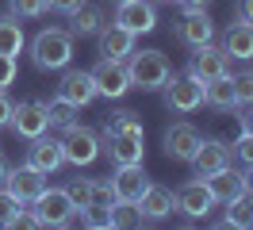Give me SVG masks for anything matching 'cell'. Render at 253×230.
Wrapping results in <instances>:
<instances>
[{
    "label": "cell",
    "mask_w": 253,
    "mask_h": 230,
    "mask_svg": "<svg viewBox=\"0 0 253 230\" xmlns=\"http://www.w3.org/2000/svg\"><path fill=\"white\" fill-rule=\"evenodd\" d=\"M100 150L111 157V165H142L146 157V131L134 111H115L104 123V142Z\"/></svg>",
    "instance_id": "obj_1"
},
{
    "label": "cell",
    "mask_w": 253,
    "mask_h": 230,
    "mask_svg": "<svg viewBox=\"0 0 253 230\" xmlns=\"http://www.w3.org/2000/svg\"><path fill=\"white\" fill-rule=\"evenodd\" d=\"M31 61L35 69H65L73 61V35L65 27H46L31 39Z\"/></svg>",
    "instance_id": "obj_2"
},
{
    "label": "cell",
    "mask_w": 253,
    "mask_h": 230,
    "mask_svg": "<svg viewBox=\"0 0 253 230\" xmlns=\"http://www.w3.org/2000/svg\"><path fill=\"white\" fill-rule=\"evenodd\" d=\"M126 73H130V89L161 92V85L173 73V65L161 50H130L126 54Z\"/></svg>",
    "instance_id": "obj_3"
},
{
    "label": "cell",
    "mask_w": 253,
    "mask_h": 230,
    "mask_svg": "<svg viewBox=\"0 0 253 230\" xmlns=\"http://www.w3.org/2000/svg\"><path fill=\"white\" fill-rule=\"evenodd\" d=\"M161 92H165V107L176 111V115H192L196 107L204 104V85L188 69L184 73H169V81L161 85Z\"/></svg>",
    "instance_id": "obj_4"
},
{
    "label": "cell",
    "mask_w": 253,
    "mask_h": 230,
    "mask_svg": "<svg viewBox=\"0 0 253 230\" xmlns=\"http://www.w3.org/2000/svg\"><path fill=\"white\" fill-rule=\"evenodd\" d=\"M62 153H65V165H77L88 169L100 157V135L92 127H81V123H69L62 135Z\"/></svg>",
    "instance_id": "obj_5"
},
{
    "label": "cell",
    "mask_w": 253,
    "mask_h": 230,
    "mask_svg": "<svg viewBox=\"0 0 253 230\" xmlns=\"http://www.w3.org/2000/svg\"><path fill=\"white\" fill-rule=\"evenodd\" d=\"M96 81V96H104V100H119L130 92V73H126V61H115V58H100L88 69Z\"/></svg>",
    "instance_id": "obj_6"
},
{
    "label": "cell",
    "mask_w": 253,
    "mask_h": 230,
    "mask_svg": "<svg viewBox=\"0 0 253 230\" xmlns=\"http://www.w3.org/2000/svg\"><path fill=\"white\" fill-rule=\"evenodd\" d=\"M19 138H39L50 131V115H46V100H19L12 107V123H8Z\"/></svg>",
    "instance_id": "obj_7"
},
{
    "label": "cell",
    "mask_w": 253,
    "mask_h": 230,
    "mask_svg": "<svg viewBox=\"0 0 253 230\" xmlns=\"http://www.w3.org/2000/svg\"><path fill=\"white\" fill-rule=\"evenodd\" d=\"M35 215H39V223L42 227H69V219H73V199L65 188H42V196L31 203Z\"/></svg>",
    "instance_id": "obj_8"
},
{
    "label": "cell",
    "mask_w": 253,
    "mask_h": 230,
    "mask_svg": "<svg viewBox=\"0 0 253 230\" xmlns=\"http://www.w3.org/2000/svg\"><path fill=\"white\" fill-rule=\"evenodd\" d=\"M115 23L130 31L134 39L150 35L158 27V8H154V0H123V4H115Z\"/></svg>",
    "instance_id": "obj_9"
},
{
    "label": "cell",
    "mask_w": 253,
    "mask_h": 230,
    "mask_svg": "<svg viewBox=\"0 0 253 230\" xmlns=\"http://www.w3.org/2000/svg\"><path fill=\"white\" fill-rule=\"evenodd\" d=\"M200 142H204V135H200L192 123H173V127L165 131V138H161L165 157H169V161H180V165H192V157H196V150H200Z\"/></svg>",
    "instance_id": "obj_10"
},
{
    "label": "cell",
    "mask_w": 253,
    "mask_h": 230,
    "mask_svg": "<svg viewBox=\"0 0 253 230\" xmlns=\"http://www.w3.org/2000/svg\"><path fill=\"white\" fill-rule=\"evenodd\" d=\"M4 188L12 192V196L23 203V207H31L35 199L42 196V188H46V173H39L35 165H16V169H8V181H4Z\"/></svg>",
    "instance_id": "obj_11"
},
{
    "label": "cell",
    "mask_w": 253,
    "mask_h": 230,
    "mask_svg": "<svg viewBox=\"0 0 253 230\" xmlns=\"http://www.w3.org/2000/svg\"><path fill=\"white\" fill-rule=\"evenodd\" d=\"M188 73L200 81V85H207V81H215V77L230 73V58L222 54V46L215 43H204L192 50V61H188Z\"/></svg>",
    "instance_id": "obj_12"
},
{
    "label": "cell",
    "mask_w": 253,
    "mask_h": 230,
    "mask_svg": "<svg viewBox=\"0 0 253 230\" xmlns=\"http://www.w3.org/2000/svg\"><path fill=\"white\" fill-rule=\"evenodd\" d=\"M27 165H35L39 173H46V177H54V173L65 165L62 138H46V135L31 138V146H27Z\"/></svg>",
    "instance_id": "obj_13"
},
{
    "label": "cell",
    "mask_w": 253,
    "mask_h": 230,
    "mask_svg": "<svg viewBox=\"0 0 253 230\" xmlns=\"http://www.w3.org/2000/svg\"><path fill=\"white\" fill-rule=\"evenodd\" d=\"M230 161H234V146H226L222 138H204L200 150H196V157H192V165H196L200 177H211V173L226 169Z\"/></svg>",
    "instance_id": "obj_14"
},
{
    "label": "cell",
    "mask_w": 253,
    "mask_h": 230,
    "mask_svg": "<svg viewBox=\"0 0 253 230\" xmlns=\"http://www.w3.org/2000/svg\"><path fill=\"white\" fill-rule=\"evenodd\" d=\"M111 181V192H115V199H142V192L150 188V177H146L142 165H115V173L108 177Z\"/></svg>",
    "instance_id": "obj_15"
},
{
    "label": "cell",
    "mask_w": 253,
    "mask_h": 230,
    "mask_svg": "<svg viewBox=\"0 0 253 230\" xmlns=\"http://www.w3.org/2000/svg\"><path fill=\"white\" fill-rule=\"evenodd\" d=\"M215 207V196L207 192L204 181H188L184 188H176V211L188 215V219H207Z\"/></svg>",
    "instance_id": "obj_16"
},
{
    "label": "cell",
    "mask_w": 253,
    "mask_h": 230,
    "mask_svg": "<svg viewBox=\"0 0 253 230\" xmlns=\"http://www.w3.org/2000/svg\"><path fill=\"white\" fill-rule=\"evenodd\" d=\"M58 96L69 100L73 107H88L96 100V81L88 69H65L62 85H58Z\"/></svg>",
    "instance_id": "obj_17"
},
{
    "label": "cell",
    "mask_w": 253,
    "mask_h": 230,
    "mask_svg": "<svg viewBox=\"0 0 253 230\" xmlns=\"http://www.w3.org/2000/svg\"><path fill=\"white\" fill-rule=\"evenodd\" d=\"M176 39L184 46H204V43H215V23H211V15H207V8H200V12H184V19L176 23Z\"/></svg>",
    "instance_id": "obj_18"
},
{
    "label": "cell",
    "mask_w": 253,
    "mask_h": 230,
    "mask_svg": "<svg viewBox=\"0 0 253 230\" xmlns=\"http://www.w3.org/2000/svg\"><path fill=\"white\" fill-rule=\"evenodd\" d=\"M138 207H142L146 223H161V219H169V215L176 211V192H173V188H165V184L150 181V188H146L142 199H138Z\"/></svg>",
    "instance_id": "obj_19"
},
{
    "label": "cell",
    "mask_w": 253,
    "mask_h": 230,
    "mask_svg": "<svg viewBox=\"0 0 253 230\" xmlns=\"http://www.w3.org/2000/svg\"><path fill=\"white\" fill-rule=\"evenodd\" d=\"M222 54L230 61H253V23L246 19H234L230 27L222 31Z\"/></svg>",
    "instance_id": "obj_20"
},
{
    "label": "cell",
    "mask_w": 253,
    "mask_h": 230,
    "mask_svg": "<svg viewBox=\"0 0 253 230\" xmlns=\"http://www.w3.org/2000/svg\"><path fill=\"white\" fill-rule=\"evenodd\" d=\"M96 46H100V58H115V61H126V54L134 50V35L123 31L119 23H104L96 31Z\"/></svg>",
    "instance_id": "obj_21"
},
{
    "label": "cell",
    "mask_w": 253,
    "mask_h": 230,
    "mask_svg": "<svg viewBox=\"0 0 253 230\" xmlns=\"http://www.w3.org/2000/svg\"><path fill=\"white\" fill-rule=\"evenodd\" d=\"M207 192L215 196V203H230V199L246 196V181H242V173L238 169H219V173H211V177H204Z\"/></svg>",
    "instance_id": "obj_22"
},
{
    "label": "cell",
    "mask_w": 253,
    "mask_h": 230,
    "mask_svg": "<svg viewBox=\"0 0 253 230\" xmlns=\"http://www.w3.org/2000/svg\"><path fill=\"white\" fill-rule=\"evenodd\" d=\"M104 27V12L96 8V4H81V8H73L69 12V35L73 39H84V35H96V31Z\"/></svg>",
    "instance_id": "obj_23"
},
{
    "label": "cell",
    "mask_w": 253,
    "mask_h": 230,
    "mask_svg": "<svg viewBox=\"0 0 253 230\" xmlns=\"http://www.w3.org/2000/svg\"><path fill=\"white\" fill-rule=\"evenodd\" d=\"M204 104L219 107V111L238 107L234 104V81H230V73H222V77H215V81H207V85H204Z\"/></svg>",
    "instance_id": "obj_24"
},
{
    "label": "cell",
    "mask_w": 253,
    "mask_h": 230,
    "mask_svg": "<svg viewBox=\"0 0 253 230\" xmlns=\"http://www.w3.org/2000/svg\"><path fill=\"white\" fill-rule=\"evenodd\" d=\"M27 43V35H23V23H19V15H0V54H12L16 58L19 50Z\"/></svg>",
    "instance_id": "obj_25"
},
{
    "label": "cell",
    "mask_w": 253,
    "mask_h": 230,
    "mask_svg": "<svg viewBox=\"0 0 253 230\" xmlns=\"http://www.w3.org/2000/svg\"><path fill=\"white\" fill-rule=\"evenodd\" d=\"M111 227H119V230L146 227V219H142V207H138L134 199H115V203H111Z\"/></svg>",
    "instance_id": "obj_26"
},
{
    "label": "cell",
    "mask_w": 253,
    "mask_h": 230,
    "mask_svg": "<svg viewBox=\"0 0 253 230\" xmlns=\"http://www.w3.org/2000/svg\"><path fill=\"white\" fill-rule=\"evenodd\" d=\"M226 227H238V230H253V196H238L226 203V219H222Z\"/></svg>",
    "instance_id": "obj_27"
},
{
    "label": "cell",
    "mask_w": 253,
    "mask_h": 230,
    "mask_svg": "<svg viewBox=\"0 0 253 230\" xmlns=\"http://www.w3.org/2000/svg\"><path fill=\"white\" fill-rule=\"evenodd\" d=\"M46 115H50V127H69L73 115H77V107L69 100H62V96H54V100H46Z\"/></svg>",
    "instance_id": "obj_28"
},
{
    "label": "cell",
    "mask_w": 253,
    "mask_h": 230,
    "mask_svg": "<svg viewBox=\"0 0 253 230\" xmlns=\"http://www.w3.org/2000/svg\"><path fill=\"white\" fill-rule=\"evenodd\" d=\"M230 81H234V104H238V107L253 104V69H242V73H230Z\"/></svg>",
    "instance_id": "obj_29"
},
{
    "label": "cell",
    "mask_w": 253,
    "mask_h": 230,
    "mask_svg": "<svg viewBox=\"0 0 253 230\" xmlns=\"http://www.w3.org/2000/svg\"><path fill=\"white\" fill-rule=\"evenodd\" d=\"M65 192H69V199H73V207H77V211H84V207L92 203V177H77V181L69 184Z\"/></svg>",
    "instance_id": "obj_30"
},
{
    "label": "cell",
    "mask_w": 253,
    "mask_h": 230,
    "mask_svg": "<svg viewBox=\"0 0 253 230\" xmlns=\"http://www.w3.org/2000/svg\"><path fill=\"white\" fill-rule=\"evenodd\" d=\"M46 12H50L46 0H12V15H19V19H39Z\"/></svg>",
    "instance_id": "obj_31"
},
{
    "label": "cell",
    "mask_w": 253,
    "mask_h": 230,
    "mask_svg": "<svg viewBox=\"0 0 253 230\" xmlns=\"http://www.w3.org/2000/svg\"><path fill=\"white\" fill-rule=\"evenodd\" d=\"M81 227H88V230H108V227H111V211H104V207H84Z\"/></svg>",
    "instance_id": "obj_32"
},
{
    "label": "cell",
    "mask_w": 253,
    "mask_h": 230,
    "mask_svg": "<svg viewBox=\"0 0 253 230\" xmlns=\"http://www.w3.org/2000/svg\"><path fill=\"white\" fill-rule=\"evenodd\" d=\"M111 203H115L111 181H92V203H88V207H104V211H111Z\"/></svg>",
    "instance_id": "obj_33"
},
{
    "label": "cell",
    "mask_w": 253,
    "mask_h": 230,
    "mask_svg": "<svg viewBox=\"0 0 253 230\" xmlns=\"http://www.w3.org/2000/svg\"><path fill=\"white\" fill-rule=\"evenodd\" d=\"M19 207H23V203H19L8 188H0V227H8V223H12V215H16Z\"/></svg>",
    "instance_id": "obj_34"
},
{
    "label": "cell",
    "mask_w": 253,
    "mask_h": 230,
    "mask_svg": "<svg viewBox=\"0 0 253 230\" xmlns=\"http://www.w3.org/2000/svg\"><path fill=\"white\" fill-rule=\"evenodd\" d=\"M16 85V58L12 54H0V89Z\"/></svg>",
    "instance_id": "obj_35"
},
{
    "label": "cell",
    "mask_w": 253,
    "mask_h": 230,
    "mask_svg": "<svg viewBox=\"0 0 253 230\" xmlns=\"http://www.w3.org/2000/svg\"><path fill=\"white\" fill-rule=\"evenodd\" d=\"M234 157H242L246 165H253V135H238V142H234Z\"/></svg>",
    "instance_id": "obj_36"
},
{
    "label": "cell",
    "mask_w": 253,
    "mask_h": 230,
    "mask_svg": "<svg viewBox=\"0 0 253 230\" xmlns=\"http://www.w3.org/2000/svg\"><path fill=\"white\" fill-rule=\"evenodd\" d=\"M12 100H8V89H0V127H8L12 123Z\"/></svg>",
    "instance_id": "obj_37"
},
{
    "label": "cell",
    "mask_w": 253,
    "mask_h": 230,
    "mask_svg": "<svg viewBox=\"0 0 253 230\" xmlns=\"http://www.w3.org/2000/svg\"><path fill=\"white\" fill-rule=\"evenodd\" d=\"M50 8H54V12H62V15H69L73 12V8H81V4H84V0H46Z\"/></svg>",
    "instance_id": "obj_38"
},
{
    "label": "cell",
    "mask_w": 253,
    "mask_h": 230,
    "mask_svg": "<svg viewBox=\"0 0 253 230\" xmlns=\"http://www.w3.org/2000/svg\"><path fill=\"white\" fill-rule=\"evenodd\" d=\"M234 15H238V19H246V23H253V0H238Z\"/></svg>",
    "instance_id": "obj_39"
},
{
    "label": "cell",
    "mask_w": 253,
    "mask_h": 230,
    "mask_svg": "<svg viewBox=\"0 0 253 230\" xmlns=\"http://www.w3.org/2000/svg\"><path fill=\"white\" fill-rule=\"evenodd\" d=\"M238 123H242V135H253V104H246V111L238 115Z\"/></svg>",
    "instance_id": "obj_40"
},
{
    "label": "cell",
    "mask_w": 253,
    "mask_h": 230,
    "mask_svg": "<svg viewBox=\"0 0 253 230\" xmlns=\"http://www.w3.org/2000/svg\"><path fill=\"white\" fill-rule=\"evenodd\" d=\"M180 4V12H200V8H207V0H176Z\"/></svg>",
    "instance_id": "obj_41"
},
{
    "label": "cell",
    "mask_w": 253,
    "mask_h": 230,
    "mask_svg": "<svg viewBox=\"0 0 253 230\" xmlns=\"http://www.w3.org/2000/svg\"><path fill=\"white\" fill-rule=\"evenodd\" d=\"M8 169H12V165H8V161H4V153H0V188H4V181H8Z\"/></svg>",
    "instance_id": "obj_42"
},
{
    "label": "cell",
    "mask_w": 253,
    "mask_h": 230,
    "mask_svg": "<svg viewBox=\"0 0 253 230\" xmlns=\"http://www.w3.org/2000/svg\"><path fill=\"white\" fill-rule=\"evenodd\" d=\"M242 181H246V192L253 196V165H250V173H242Z\"/></svg>",
    "instance_id": "obj_43"
},
{
    "label": "cell",
    "mask_w": 253,
    "mask_h": 230,
    "mask_svg": "<svg viewBox=\"0 0 253 230\" xmlns=\"http://www.w3.org/2000/svg\"><path fill=\"white\" fill-rule=\"evenodd\" d=\"M165 4H176V0H165Z\"/></svg>",
    "instance_id": "obj_44"
},
{
    "label": "cell",
    "mask_w": 253,
    "mask_h": 230,
    "mask_svg": "<svg viewBox=\"0 0 253 230\" xmlns=\"http://www.w3.org/2000/svg\"><path fill=\"white\" fill-rule=\"evenodd\" d=\"M115 4H123V0H115Z\"/></svg>",
    "instance_id": "obj_45"
},
{
    "label": "cell",
    "mask_w": 253,
    "mask_h": 230,
    "mask_svg": "<svg viewBox=\"0 0 253 230\" xmlns=\"http://www.w3.org/2000/svg\"><path fill=\"white\" fill-rule=\"evenodd\" d=\"M0 153H4V146H0Z\"/></svg>",
    "instance_id": "obj_46"
}]
</instances>
